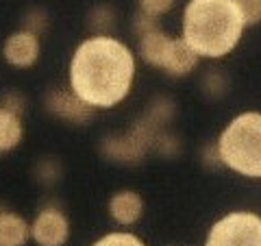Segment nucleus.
Wrapping results in <instances>:
<instances>
[{"label": "nucleus", "instance_id": "obj_1", "mask_svg": "<svg viewBox=\"0 0 261 246\" xmlns=\"http://www.w3.org/2000/svg\"><path fill=\"white\" fill-rule=\"evenodd\" d=\"M70 89L94 109H111L133 89L135 57L130 48L107 33L83 39L70 59Z\"/></svg>", "mask_w": 261, "mask_h": 246}, {"label": "nucleus", "instance_id": "obj_2", "mask_svg": "<svg viewBox=\"0 0 261 246\" xmlns=\"http://www.w3.org/2000/svg\"><path fill=\"white\" fill-rule=\"evenodd\" d=\"M244 29L235 0H190L183 9V39L205 59L231 55Z\"/></svg>", "mask_w": 261, "mask_h": 246}, {"label": "nucleus", "instance_id": "obj_3", "mask_svg": "<svg viewBox=\"0 0 261 246\" xmlns=\"http://www.w3.org/2000/svg\"><path fill=\"white\" fill-rule=\"evenodd\" d=\"M222 163L248 179H261V113L244 111L235 116L218 137Z\"/></svg>", "mask_w": 261, "mask_h": 246}, {"label": "nucleus", "instance_id": "obj_4", "mask_svg": "<svg viewBox=\"0 0 261 246\" xmlns=\"http://www.w3.org/2000/svg\"><path fill=\"white\" fill-rule=\"evenodd\" d=\"M205 246H261V216L231 211L211 225Z\"/></svg>", "mask_w": 261, "mask_h": 246}, {"label": "nucleus", "instance_id": "obj_5", "mask_svg": "<svg viewBox=\"0 0 261 246\" xmlns=\"http://www.w3.org/2000/svg\"><path fill=\"white\" fill-rule=\"evenodd\" d=\"M31 237L37 246H63L70 237V223L59 207H44L31 223Z\"/></svg>", "mask_w": 261, "mask_h": 246}, {"label": "nucleus", "instance_id": "obj_6", "mask_svg": "<svg viewBox=\"0 0 261 246\" xmlns=\"http://www.w3.org/2000/svg\"><path fill=\"white\" fill-rule=\"evenodd\" d=\"M39 53H42L39 35L29 31V29H20V31L11 33L3 46L5 61L9 65H13V68H20V70L33 68L39 59Z\"/></svg>", "mask_w": 261, "mask_h": 246}, {"label": "nucleus", "instance_id": "obj_7", "mask_svg": "<svg viewBox=\"0 0 261 246\" xmlns=\"http://www.w3.org/2000/svg\"><path fill=\"white\" fill-rule=\"evenodd\" d=\"M46 107L53 116L61 118V120H68V122H74V125H85V122L94 116V107L87 105L85 101L72 92V89H50L46 96Z\"/></svg>", "mask_w": 261, "mask_h": 246}, {"label": "nucleus", "instance_id": "obj_8", "mask_svg": "<svg viewBox=\"0 0 261 246\" xmlns=\"http://www.w3.org/2000/svg\"><path fill=\"white\" fill-rule=\"evenodd\" d=\"M109 216L122 227H133L144 216V199L135 190H120L109 199Z\"/></svg>", "mask_w": 261, "mask_h": 246}, {"label": "nucleus", "instance_id": "obj_9", "mask_svg": "<svg viewBox=\"0 0 261 246\" xmlns=\"http://www.w3.org/2000/svg\"><path fill=\"white\" fill-rule=\"evenodd\" d=\"M198 59H200V55L196 53L183 37H172L170 53L166 57V63H163V72L174 79H183L196 70Z\"/></svg>", "mask_w": 261, "mask_h": 246}, {"label": "nucleus", "instance_id": "obj_10", "mask_svg": "<svg viewBox=\"0 0 261 246\" xmlns=\"http://www.w3.org/2000/svg\"><path fill=\"white\" fill-rule=\"evenodd\" d=\"M170 44H172V37L166 31L157 29L152 33H146L140 37V57L152 68L163 70V63H166V57L170 53Z\"/></svg>", "mask_w": 261, "mask_h": 246}, {"label": "nucleus", "instance_id": "obj_11", "mask_svg": "<svg viewBox=\"0 0 261 246\" xmlns=\"http://www.w3.org/2000/svg\"><path fill=\"white\" fill-rule=\"evenodd\" d=\"M31 225L15 211L0 209V246H27Z\"/></svg>", "mask_w": 261, "mask_h": 246}, {"label": "nucleus", "instance_id": "obj_12", "mask_svg": "<svg viewBox=\"0 0 261 246\" xmlns=\"http://www.w3.org/2000/svg\"><path fill=\"white\" fill-rule=\"evenodd\" d=\"M22 135L24 127L20 116L0 105V155L13 151L22 142Z\"/></svg>", "mask_w": 261, "mask_h": 246}, {"label": "nucleus", "instance_id": "obj_13", "mask_svg": "<svg viewBox=\"0 0 261 246\" xmlns=\"http://www.w3.org/2000/svg\"><path fill=\"white\" fill-rule=\"evenodd\" d=\"M92 246H146V244L137 235H133V233L113 231V233L102 235L100 240H96Z\"/></svg>", "mask_w": 261, "mask_h": 246}, {"label": "nucleus", "instance_id": "obj_14", "mask_svg": "<svg viewBox=\"0 0 261 246\" xmlns=\"http://www.w3.org/2000/svg\"><path fill=\"white\" fill-rule=\"evenodd\" d=\"M238 9L242 13L244 24L248 27H259L261 24V0H235Z\"/></svg>", "mask_w": 261, "mask_h": 246}, {"label": "nucleus", "instance_id": "obj_15", "mask_svg": "<svg viewBox=\"0 0 261 246\" xmlns=\"http://www.w3.org/2000/svg\"><path fill=\"white\" fill-rule=\"evenodd\" d=\"M140 5V11L148 13V15H154V18H161L174 9L176 0H137Z\"/></svg>", "mask_w": 261, "mask_h": 246}, {"label": "nucleus", "instance_id": "obj_16", "mask_svg": "<svg viewBox=\"0 0 261 246\" xmlns=\"http://www.w3.org/2000/svg\"><path fill=\"white\" fill-rule=\"evenodd\" d=\"M159 29V18H154V15H148L144 11H137L135 18H133V31L137 37L146 35V33H152Z\"/></svg>", "mask_w": 261, "mask_h": 246}, {"label": "nucleus", "instance_id": "obj_17", "mask_svg": "<svg viewBox=\"0 0 261 246\" xmlns=\"http://www.w3.org/2000/svg\"><path fill=\"white\" fill-rule=\"evenodd\" d=\"M205 92L211 94V96H220V94H224V89H226V79L220 75L218 70H211L209 75L205 77Z\"/></svg>", "mask_w": 261, "mask_h": 246}, {"label": "nucleus", "instance_id": "obj_18", "mask_svg": "<svg viewBox=\"0 0 261 246\" xmlns=\"http://www.w3.org/2000/svg\"><path fill=\"white\" fill-rule=\"evenodd\" d=\"M94 18H96V20H92L94 27H98V29H109L111 24H113V11H109L107 7H98V9L94 11Z\"/></svg>", "mask_w": 261, "mask_h": 246}, {"label": "nucleus", "instance_id": "obj_19", "mask_svg": "<svg viewBox=\"0 0 261 246\" xmlns=\"http://www.w3.org/2000/svg\"><path fill=\"white\" fill-rule=\"evenodd\" d=\"M3 107H7L9 111H13V113H20L24 111V101L20 98V94H15V92H11V94H7V96H3Z\"/></svg>", "mask_w": 261, "mask_h": 246}]
</instances>
